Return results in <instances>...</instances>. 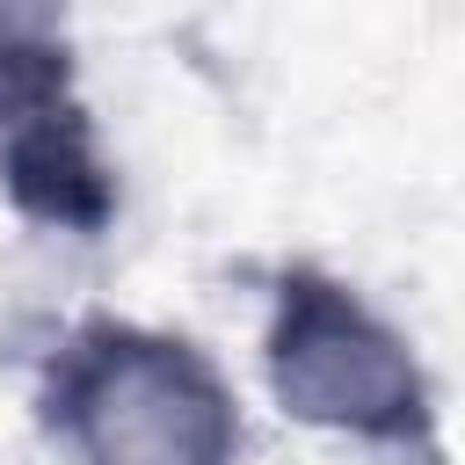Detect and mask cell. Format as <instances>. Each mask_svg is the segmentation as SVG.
<instances>
[{
    "instance_id": "obj_2",
    "label": "cell",
    "mask_w": 465,
    "mask_h": 465,
    "mask_svg": "<svg viewBox=\"0 0 465 465\" xmlns=\"http://www.w3.org/2000/svg\"><path fill=\"white\" fill-rule=\"evenodd\" d=\"M262 371L291 421L349 436L400 465H443L429 371L356 283L312 262H283L269 283Z\"/></svg>"
},
{
    "instance_id": "obj_3",
    "label": "cell",
    "mask_w": 465,
    "mask_h": 465,
    "mask_svg": "<svg viewBox=\"0 0 465 465\" xmlns=\"http://www.w3.org/2000/svg\"><path fill=\"white\" fill-rule=\"evenodd\" d=\"M73 109V65L51 15L0 7V138Z\"/></svg>"
},
{
    "instance_id": "obj_1",
    "label": "cell",
    "mask_w": 465,
    "mask_h": 465,
    "mask_svg": "<svg viewBox=\"0 0 465 465\" xmlns=\"http://www.w3.org/2000/svg\"><path fill=\"white\" fill-rule=\"evenodd\" d=\"M36 421L73 465H232L240 400L174 327L80 312L36 385Z\"/></svg>"
}]
</instances>
